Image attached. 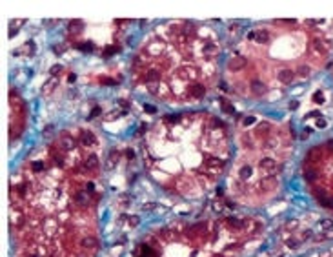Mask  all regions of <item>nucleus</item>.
<instances>
[{"instance_id":"f257e3e1","label":"nucleus","mask_w":333,"mask_h":257,"mask_svg":"<svg viewBox=\"0 0 333 257\" xmlns=\"http://www.w3.org/2000/svg\"><path fill=\"white\" fill-rule=\"evenodd\" d=\"M204 168H206L209 173L217 175V173H220V172H222V168H224V162H222L220 159L209 157V159H206V162H204Z\"/></svg>"},{"instance_id":"f03ea898","label":"nucleus","mask_w":333,"mask_h":257,"mask_svg":"<svg viewBox=\"0 0 333 257\" xmlns=\"http://www.w3.org/2000/svg\"><path fill=\"white\" fill-rule=\"evenodd\" d=\"M260 170H262L264 173H268V175H275L280 168L277 166V162H275L273 159H262V161H260Z\"/></svg>"},{"instance_id":"7ed1b4c3","label":"nucleus","mask_w":333,"mask_h":257,"mask_svg":"<svg viewBox=\"0 0 333 257\" xmlns=\"http://www.w3.org/2000/svg\"><path fill=\"white\" fill-rule=\"evenodd\" d=\"M246 64H248V60H246L244 57L239 55V57H233V58L229 60V66H228V68H229L231 71H240V69L246 68Z\"/></svg>"},{"instance_id":"20e7f679","label":"nucleus","mask_w":333,"mask_h":257,"mask_svg":"<svg viewBox=\"0 0 333 257\" xmlns=\"http://www.w3.org/2000/svg\"><path fill=\"white\" fill-rule=\"evenodd\" d=\"M248 38H250V40H255V42H260V44H264V42H268V31H264V29H259V31H250Z\"/></svg>"},{"instance_id":"39448f33","label":"nucleus","mask_w":333,"mask_h":257,"mask_svg":"<svg viewBox=\"0 0 333 257\" xmlns=\"http://www.w3.org/2000/svg\"><path fill=\"white\" fill-rule=\"evenodd\" d=\"M80 142L84 144V146H93L95 142H97V137H95V133L93 131H87V130H82L80 131Z\"/></svg>"},{"instance_id":"423d86ee","label":"nucleus","mask_w":333,"mask_h":257,"mask_svg":"<svg viewBox=\"0 0 333 257\" xmlns=\"http://www.w3.org/2000/svg\"><path fill=\"white\" fill-rule=\"evenodd\" d=\"M293 78H295V73H293L291 69L284 68V69H280V71H279V80H280L282 84H291V82H293Z\"/></svg>"},{"instance_id":"0eeeda50","label":"nucleus","mask_w":333,"mask_h":257,"mask_svg":"<svg viewBox=\"0 0 333 257\" xmlns=\"http://www.w3.org/2000/svg\"><path fill=\"white\" fill-rule=\"evenodd\" d=\"M250 89H251V93H255V95H259V97H260V95H264V93H266V89H268V88H266V84H264L262 80H253V82L250 84Z\"/></svg>"},{"instance_id":"6e6552de","label":"nucleus","mask_w":333,"mask_h":257,"mask_svg":"<svg viewBox=\"0 0 333 257\" xmlns=\"http://www.w3.org/2000/svg\"><path fill=\"white\" fill-rule=\"evenodd\" d=\"M162 47H164V44L160 40H151V44L148 46V53L153 55V57H157V55L162 53Z\"/></svg>"},{"instance_id":"1a4fd4ad","label":"nucleus","mask_w":333,"mask_h":257,"mask_svg":"<svg viewBox=\"0 0 333 257\" xmlns=\"http://www.w3.org/2000/svg\"><path fill=\"white\" fill-rule=\"evenodd\" d=\"M311 51H315L317 55H324L328 49H326V44L322 42V40H319V38H313L311 40Z\"/></svg>"},{"instance_id":"9d476101","label":"nucleus","mask_w":333,"mask_h":257,"mask_svg":"<svg viewBox=\"0 0 333 257\" xmlns=\"http://www.w3.org/2000/svg\"><path fill=\"white\" fill-rule=\"evenodd\" d=\"M189 93H191V97L193 99H202L204 97V93H206V88L202 86V84H193L191 88H189Z\"/></svg>"},{"instance_id":"9b49d317","label":"nucleus","mask_w":333,"mask_h":257,"mask_svg":"<svg viewBox=\"0 0 333 257\" xmlns=\"http://www.w3.org/2000/svg\"><path fill=\"white\" fill-rule=\"evenodd\" d=\"M84 166H86L87 172H97V170H98V159H97L95 155H89V157L86 159V164H84Z\"/></svg>"},{"instance_id":"f8f14e48","label":"nucleus","mask_w":333,"mask_h":257,"mask_svg":"<svg viewBox=\"0 0 333 257\" xmlns=\"http://www.w3.org/2000/svg\"><path fill=\"white\" fill-rule=\"evenodd\" d=\"M82 27H84V24H82L80 20H71V22L67 24V31H69L71 35H78V31H82Z\"/></svg>"},{"instance_id":"ddd939ff","label":"nucleus","mask_w":333,"mask_h":257,"mask_svg":"<svg viewBox=\"0 0 333 257\" xmlns=\"http://www.w3.org/2000/svg\"><path fill=\"white\" fill-rule=\"evenodd\" d=\"M60 146H62L64 150H73V148H75V139L69 137V135H64V137L60 139Z\"/></svg>"},{"instance_id":"4468645a","label":"nucleus","mask_w":333,"mask_h":257,"mask_svg":"<svg viewBox=\"0 0 333 257\" xmlns=\"http://www.w3.org/2000/svg\"><path fill=\"white\" fill-rule=\"evenodd\" d=\"M277 184H279L277 179H262V181H260V188H262L264 192H266V190H275Z\"/></svg>"},{"instance_id":"2eb2a0df","label":"nucleus","mask_w":333,"mask_h":257,"mask_svg":"<svg viewBox=\"0 0 333 257\" xmlns=\"http://www.w3.org/2000/svg\"><path fill=\"white\" fill-rule=\"evenodd\" d=\"M82 246L87 248V250H93V248H97V239L93 235H87V237L82 239Z\"/></svg>"},{"instance_id":"dca6fc26","label":"nucleus","mask_w":333,"mask_h":257,"mask_svg":"<svg viewBox=\"0 0 333 257\" xmlns=\"http://www.w3.org/2000/svg\"><path fill=\"white\" fill-rule=\"evenodd\" d=\"M297 75L299 77H302V78H306V77H310L311 75V68L308 66V64H301L299 68H297Z\"/></svg>"},{"instance_id":"f3484780","label":"nucleus","mask_w":333,"mask_h":257,"mask_svg":"<svg viewBox=\"0 0 333 257\" xmlns=\"http://www.w3.org/2000/svg\"><path fill=\"white\" fill-rule=\"evenodd\" d=\"M144 77H146L144 78L146 82H158V71L157 69H148Z\"/></svg>"},{"instance_id":"a211bd4d","label":"nucleus","mask_w":333,"mask_h":257,"mask_svg":"<svg viewBox=\"0 0 333 257\" xmlns=\"http://www.w3.org/2000/svg\"><path fill=\"white\" fill-rule=\"evenodd\" d=\"M56 84H58V80H56V78H49V80L42 86V91H44V93H51V91L56 88Z\"/></svg>"},{"instance_id":"6ab92c4d","label":"nucleus","mask_w":333,"mask_h":257,"mask_svg":"<svg viewBox=\"0 0 333 257\" xmlns=\"http://www.w3.org/2000/svg\"><path fill=\"white\" fill-rule=\"evenodd\" d=\"M251 173H253V170L250 166H242L240 172H239V177H240V181H248L251 177Z\"/></svg>"},{"instance_id":"aec40b11","label":"nucleus","mask_w":333,"mask_h":257,"mask_svg":"<svg viewBox=\"0 0 333 257\" xmlns=\"http://www.w3.org/2000/svg\"><path fill=\"white\" fill-rule=\"evenodd\" d=\"M304 177H306V181H308V182H313V181H317L319 173H317V170H315V168H308V170L304 172Z\"/></svg>"},{"instance_id":"412c9836","label":"nucleus","mask_w":333,"mask_h":257,"mask_svg":"<svg viewBox=\"0 0 333 257\" xmlns=\"http://www.w3.org/2000/svg\"><path fill=\"white\" fill-rule=\"evenodd\" d=\"M75 199H76V203H78V204H82V206H86V204L89 203V195H87L86 192L76 193V197H75Z\"/></svg>"},{"instance_id":"4be33fe9","label":"nucleus","mask_w":333,"mask_h":257,"mask_svg":"<svg viewBox=\"0 0 333 257\" xmlns=\"http://www.w3.org/2000/svg\"><path fill=\"white\" fill-rule=\"evenodd\" d=\"M226 223H228L229 228H242V221H239V219H235V217H228Z\"/></svg>"},{"instance_id":"5701e85b","label":"nucleus","mask_w":333,"mask_h":257,"mask_svg":"<svg viewBox=\"0 0 333 257\" xmlns=\"http://www.w3.org/2000/svg\"><path fill=\"white\" fill-rule=\"evenodd\" d=\"M204 55L215 57V55H217V46H215V44H206V46H204Z\"/></svg>"},{"instance_id":"b1692460","label":"nucleus","mask_w":333,"mask_h":257,"mask_svg":"<svg viewBox=\"0 0 333 257\" xmlns=\"http://www.w3.org/2000/svg\"><path fill=\"white\" fill-rule=\"evenodd\" d=\"M277 146H279L277 137H270V139L266 141V148H268V150H273V148H277Z\"/></svg>"},{"instance_id":"393cba45","label":"nucleus","mask_w":333,"mask_h":257,"mask_svg":"<svg viewBox=\"0 0 333 257\" xmlns=\"http://www.w3.org/2000/svg\"><path fill=\"white\" fill-rule=\"evenodd\" d=\"M117 159H118V153H117V151L113 150V151L109 153V159H107V166H109V168H113V164L117 162Z\"/></svg>"},{"instance_id":"a878e982","label":"nucleus","mask_w":333,"mask_h":257,"mask_svg":"<svg viewBox=\"0 0 333 257\" xmlns=\"http://www.w3.org/2000/svg\"><path fill=\"white\" fill-rule=\"evenodd\" d=\"M60 71H62V64H55V66H53V68L49 69V75H51V77L55 78V77H56V75H58Z\"/></svg>"},{"instance_id":"bb28decb","label":"nucleus","mask_w":333,"mask_h":257,"mask_svg":"<svg viewBox=\"0 0 333 257\" xmlns=\"http://www.w3.org/2000/svg\"><path fill=\"white\" fill-rule=\"evenodd\" d=\"M321 201V204L322 206H326V208H333V197H322V199H319Z\"/></svg>"},{"instance_id":"cd10ccee","label":"nucleus","mask_w":333,"mask_h":257,"mask_svg":"<svg viewBox=\"0 0 333 257\" xmlns=\"http://www.w3.org/2000/svg\"><path fill=\"white\" fill-rule=\"evenodd\" d=\"M148 91L149 93H158V82H148Z\"/></svg>"},{"instance_id":"c85d7f7f","label":"nucleus","mask_w":333,"mask_h":257,"mask_svg":"<svg viewBox=\"0 0 333 257\" xmlns=\"http://www.w3.org/2000/svg\"><path fill=\"white\" fill-rule=\"evenodd\" d=\"M271 126H270V122H260L259 126H257V133H264V131H268Z\"/></svg>"},{"instance_id":"c756f323","label":"nucleus","mask_w":333,"mask_h":257,"mask_svg":"<svg viewBox=\"0 0 333 257\" xmlns=\"http://www.w3.org/2000/svg\"><path fill=\"white\" fill-rule=\"evenodd\" d=\"M286 245H288L290 248H299L301 241H299V239H295V237H291V239H288V241H286Z\"/></svg>"},{"instance_id":"7c9ffc66","label":"nucleus","mask_w":333,"mask_h":257,"mask_svg":"<svg viewBox=\"0 0 333 257\" xmlns=\"http://www.w3.org/2000/svg\"><path fill=\"white\" fill-rule=\"evenodd\" d=\"M222 109H224L226 113H233V111H235V109H233V106H231L228 100H222Z\"/></svg>"},{"instance_id":"2f4dec72","label":"nucleus","mask_w":333,"mask_h":257,"mask_svg":"<svg viewBox=\"0 0 333 257\" xmlns=\"http://www.w3.org/2000/svg\"><path fill=\"white\" fill-rule=\"evenodd\" d=\"M321 155V150L319 148H313V150H310V153H308V159H317Z\"/></svg>"},{"instance_id":"473e14b6","label":"nucleus","mask_w":333,"mask_h":257,"mask_svg":"<svg viewBox=\"0 0 333 257\" xmlns=\"http://www.w3.org/2000/svg\"><path fill=\"white\" fill-rule=\"evenodd\" d=\"M321 224H322V228H326V230H331V228H333V221H331V219H326V221H322Z\"/></svg>"},{"instance_id":"72a5a7b5","label":"nucleus","mask_w":333,"mask_h":257,"mask_svg":"<svg viewBox=\"0 0 333 257\" xmlns=\"http://www.w3.org/2000/svg\"><path fill=\"white\" fill-rule=\"evenodd\" d=\"M211 208H213V212H222V210H224V204H222V203H213Z\"/></svg>"},{"instance_id":"f704fd0d","label":"nucleus","mask_w":333,"mask_h":257,"mask_svg":"<svg viewBox=\"0 0 333 257\" xmlns=\"http://www.w3.org/2000/svg\"><path fill=\"white\" fill-rule=\"evenodd\" d=\"M127 221H129V224H131V226H137V224L140 223V219H138V217H135V215H133V217H129Z\"/></svg>"},{"instance_id":"c9c22d12","label":"nucleus","mask_w":333,"mask_h":257,"mask_svg":"<svg viewBox=\"0 0 333 257\" xmlns=\"http://www.w3.org/2000/svg\"><path fill=\"white\" fill-rule=\"evenodd\" d=\"M253 122H255V117H246L244 119V126H251Z\"/></svg>"},{"instance_id":"e433bc0d","label":"nucleus","mask_w":333,"mask_h":257,"mask_svg":"<svg viewBox=\"0 0 333 257\" xmlns=\"http://www.w3.org/2000/svg\"><path fill=\"white\" fill-rule=\"evenodd\" d=\"M42 170H44L42 162H35V164H33V172H42Z\"/></svg>"},{"instance_id":"4c0bfd02","label":"nucleus","mask_w":333,"mask_h":257,"mask_svg":"<svg viewBox=\"0 0 333 257\" xmlns=\"http://www.w3.org/2000/svg\"><path fill=\"white\" fill-rule=\"evenodd\" d=\"M326 124H328V122H326L324 119H319V120H317V126H319V128H324Z\"/></svg>"},{"instance_id":"58836bf2","label":"nucleus","mask_w":333,"mask_h":257,"mask_svg":"<svg viewBox=\"0 0 333 257\" xmlns=\"http://www.w3.org/2000/svg\"><path fill=\"white\" fill-rule=\"evenodd\" d=\"M155 206H157V204H153V203H148V204H144V210H148V212H149V210H153Z\"/></svg>"},{"instance_id":"ea45409f","label":"nucleus","mask_w":333,"mask_h":257,"mask_svg":"<svg viewBox=\"0 0 333 257\" xmlns=\"http://www.w3.org/2000/svg\"><path fill=\"white\" fill-rule=\"evenodd\" d=\"M86 188H87V192H95V184H93V182H87Z\"/></svg>"},{"instance_id":"a19ab883","label":"nucleus","mask_w":333,"mask_h":257,"mask_svg":"<svg viewBox=\"0 0 333 257\" xmlns=\"http://www.w3.org/2000/svg\"><path fill=\"white\" fill-rule=\"evenodd\" d=\"M290 108H291V109H297V108H299V102H295V100L290 102Z\"/></svg>"},{"instance_id":"79ce46f5","label":"nucleus","mask_w":333,"mask_h":257,"mask_svg":"<svg viewBox=\"0 0 333 257\" xmlns=\"http://www.w3.org/2000/svg\"><path fill=\"white\" fill-rule=\"evenodd\" d=\"M144 108H146L148 113H155V108H153V106H144Z\"/></svg>"},{"instance_id":"37998d69","label":"nucleus","mask_w":333,"mask_h":257,"mask_svg":"<svg viewBox=\"0 0 333 257\" xmlns=\"http://www.w3.org/2000/svg\"><path fill=\"white\" fill-rule=\"evenodd\" d=\"M324 235H326V239H331V237H333V230H328Z\"/></svg>"},{"instance_id":"c03bdc74","label":"nucleus","mask_w":333,"mask_h":257,"mask_svg":"<svg viewBox=\"0 0 333 257\" xmlns=\"http://www.w3.org/2000/svg\"><path fill=\"white\" fill-rule=\"evenodd\" d=\"M308 135H310V130H304V131H302V137H301V139H308Z\"/></svg>"},{"instance_id":"a18cd8bd","label":"nucleus","mask_w":333,"mask_h":257,"mask_svg":"<svg viewBox=\"0 0 333 257\" xmlns=\"http://www.w3.org/2000/svg\"><path fill=\"white\" fill-rule=\"evenodd\" d=\"M55 53L60 55V53H62V47H60V46H55Z\"/></svg>"},{"instance_id":"49530a36","label":"nucleus","mask_w":333,"mask_h":257,"mask_svg":"<svg viewBox=\"0 0 333 257\" xmlns=\"http://www.w3.org/2000/svg\"><path fill=\"white\" fill-rule=\"evenodd\" d=\"M98 113H100V109H98V108H97V109H93V113H91V117H97V115H98Z\"/></svg>"},{"instance_id":"de8ad7c7","label":"nucleus","mask_w":333,"mask_h":257,"mask_svg":"<svg viewBox=\"0 0 333 257\" xmlns=\"http://www.w3.org/2000/svg\"><path fill=\"white\" fill-rule=\"evenodd\" d=\"M315 100L317 102H322V95H315Z\"/></svg>"},{"instance_id":"09e8293b","label":"nucleus","mask_w":333,"mask_h":257,"mask_svg":"<svg viewBox=\"0 0 333 257\" xmlns=\"http://www.w3.org/2000/svg\"><path fill=\"white\" fill-rule=\"evenodd\" d=\"M326 146H328V148L333 151V141H328V144H326Z\"/></svg>"},{"instance_id":"8fccbe9b","label":"nucleus","mask_w":333,"mask_h":257,"mask_svg":"<svg viewBox=\"0 0 333 257\" xmlns=\"http://www.w3.org/2000/svg\"><path fill=\"white\" fill-rule=\"evenodd\" d=\"M25 257H40V255H38V254H27Z\"/></svg>"}]
</instances>
